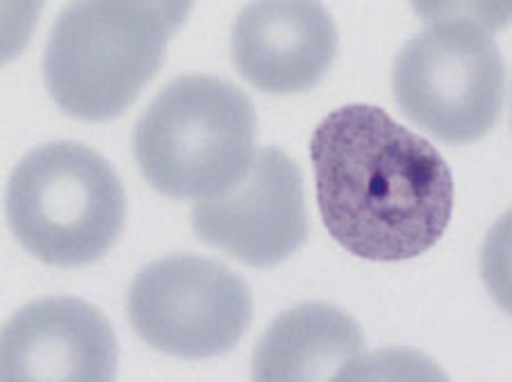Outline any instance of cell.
<instances>
[{
  "label": "cell",
  "instance_id": "cell-1",
  "mask_svg": "<svg viewBox=\"0 0 512 382\" xmlns=\"http://www.w3.org/2000/svg\"><path fill=\"white\" fill-rule=\"evenodd\" d=\"M310 157L321 219L349 253L401 262L440 242L453 212L451 169L381 107L328 114L312 135Z\"/></svg>",
  "mask_w": 512,
  "mask_h": 382
},
{
  "label": "cell",
  "instance_id": "cell-2",
  "mask_svg": "<svg viewBox=\"0 0 512 382\" xmlns=\"http://www.w3.org/2000/svg\"><path fill=\"white\" fill-rule=\"evenodd\" d=\"M255 126L253 105L235 85L210 76L178 78L137 123V164L164 196L203 201L249 169Z\"/></svg>",
  "mask_w": 512,
  "mask_h": 382
},
{
  "label": "cell",
  "instance_id": "cell-3",
  "mask_svg": "<svg viewBox=\"0 0 512 382\" xmlns=\"http://www.w3.org/2000/svg\"><path fill=\"white\" fill-rule=\"evenodd\" d=\"M169 37L146 0H73L48 41L46 87L76 119H114L158 73Z\"/></svg>",
  "mask_w": 512,
  "mask_h": 382
},
{
  "label": "cell",
  "instance_id": "cell-4",
  "mask_svg": "<svg viewBox=\"0 0 512 382\" xmlns=\"http://www.w3.org/2000/svg\"><path fill=\"white\" fill-rule=\"evenodd\" d=\"M14 235L41 262L82 267L117 244L126 196L117 173L92 148L57 141L23 157L7 187Z\"/></svg>",
  "mask_w": 512,
  "mask_h": 382
},
{
  "label": "cell",
  "instance_id": "cell-5",
  "mask_svg": "<svg viewBox=\"0 0 512 382\" xmlns=\"http://www.w3.org/2000/svg\"><path fill=\"white\" fill-rule=\"evenodd\" d=\"M503 80L497 44L467 23H437L410 39L392 71L394 98L408 119L449 144H469L494 128Z\"/></svg>",
  "mask_w": 512,
  "mask_h": 382
},
{
  "label": "cell",
  "instance_id": "cell-6",
  "mask_svg": "<svg viewBox=\"0 0 512 382\" xmlns=\"http://www.w3.org/2000/svg\"><path fill=\"white\" fill-rule=\"evenodd\" d=\"M251 292L235 271L203 257L153 262L135 278L128 317L162 353L201 360L228 353L251 323Z\"/></svg>",
  "mask_w": 512,
  "mask_h": 382
},
{
  "label": "cell",
  "instance_id": "cell-7",
  "mask_svg": "<svg viewBox=\"0 0 512 382\" xmlns=\"http://www.w3.org/2000/svg\"><path fill=\"white\" fill-rule=\"evenodd\" d=\"M192 226L239 262L274 267L308 239L301 171L283 151L262 148L233 187L196 203Z\"/></svg>",
  "mask_w": 512,
  "mask_h": 382
},
{
  "label": "cell",
  "instance_id": "cell-8",
  "mask_svg": "<svg viewBox=\"0 0 512 382\" xmlns=\"http://www.w3.org/2000/svg\"><path fill=\"white\" fill-rule=\"evenodd\" d=\"M117 362L110 323L76 298L32 303L3 330V382H105Z\"/></svg>",
  "mask_w": 512,
  "mask_h": 382
},
{
  "label": "cell",
  "instance_id": "cell-9",
  "mask_svg": "<svg viewBox=\"0 0 512 382\" xmlns=\"http://www.w3.org/2000/svg\"><path fill=\"white\" fill-rule=\"evenodd\" d=\"M335 53V21L319 0H253L233 28L235 66L269 94L315 87Z\"/></svg>",
  "mask_w": 512,
  "mask_h": 382
},
{
  "label": "cell",
  "instance_id": "cell-10",
  "mask_svg": "<svg viewBox=\"0 0 512 382\" xmlns=\"http://www.w3.org/2000/svg\"><path fill=\"white\" fill-rule=\"evenodd\" d=\"M358 323L333 305L308 303L280 314L253 357L255 380H328L362 355Z\"/></svg>",
  "mask_w": 512,
  "mask_h": 382
},
{
  "label": "cell",
  "instance_id": "cell-11",
  "mask_svg": "<svg viewBox=\"0 0 512 382\" xmlns=\"http://www.w3.org/2000/svg\"><path fill=\"white\" fill-rule=\"evenodd\" d=\"M428 26L467 23L485 32H497L512 23V0H410Z\"/></svg>",
  "mask_w": 512,
  "mask_h": 382
},
{
  "label": "cell",
  "instance_id": "cell-12",
  "mask_svg": "<svg viewBox=\"0 0 512 382\" xmlns=\"http://www.w3.org/2000/svg\"><path fill=\"white\" fill-rule=\"evenodd\" d=\"M481 273L487 292L503 310L512 314V210L503 214L487 232L481 253Z\"/></svg>",
  "mask_w": 512,
  "mask_h": 382
},
{
  "label": "cell",
  "instance_id": "cell-13",
  "mask_svg": "<svg viewBox=\"0 0 512 382\" xmlns=\"http://www.w3.org/2000/svg\"><path fill=\"white\" fill-rule=\"evenodd\" d=\"M146 3L162 16V21L167 23L171 35H176L180 26L187 21L194 0H146Z\"/></svg>",
  "mask_w": 512,
  "mask_h": 382
}]
</instances>
